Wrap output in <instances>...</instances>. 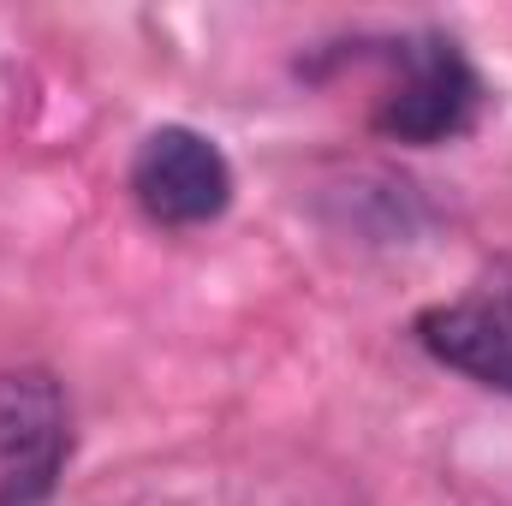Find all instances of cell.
<instances>
[{
  "label": "cell",
  "mask_w": 512,
  "mask_h": 506,
  "mask_svg": "<svg viewBox=\"0 0 512 506\" xmlns=\"http://www.w3.org/2000/svg\"><path fill=\"white\" fill-rule=\"evenodd\" d=\"M405 78L387 90L376 126L399 143H447L477 120V102H483V84L477 72L465 66V54L441 36H423V42H405Z\"/></svg>",
  "instance_id": "7a4b0ae2"
},
{
  "label": "cell",
  "mask_w": 512,
  "mask_h": 506,
  "mask_svg": "<svg viewBox=\"0 0 512 506\" xmlns=\"http://www.w3.org/2000/svg\"><path fill=\"white\" fill-rule=\"evenodd\" d=\"M417 340L435 364L477 376L483 387L512 393V268L459 304H435L417 316Z\"/></svg>",
  "instance_id": "3957f363"
},
{
  "label": "cell",
  "mask_w": 512,
  "mask_h": 506,
  "mask_svg": "<svg viewBox=\"0 0 512 506\" xmlns=\"http://www.w3.org/2000/svg\"><path fill=\"white\" fill-rule=\"evenodd\" d=\"M131 197L161 227H203L233 203V167L203 131L161 126L131 155Z\"/></svg>",
  "instance_id": "6da1fadb"
},
{
  "label": "cell",
  "mask_w": 512,
  "mask_h": 506,
  "mask_svg": "<svg viewBox=\"0 0 512 506\" xmlns=\"http://www.w3.org/2000/svg\"><path fill=\"white\" fill-rule=\"evenodd\" d=\"M60 453H66V399H60V387L42 370L0 376V471L12 477V495H18V477L30 489H42L54 477Z\"/></svg>",
  "instance_id": "277c9868"
}]
</instances>
